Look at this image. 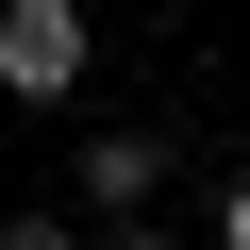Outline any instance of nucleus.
<instances>
[{
    "label": "nucleus",
    "instance_id": "obj_4",
    "mask_svg": "<svg viewBox=\"0 0 250 250\" xmlns=\"http://www.w3.org/2000/svg\"><path fill=\"white\" fill-rule=\"evenodd\" d=\"M100 250H184V233H167V217H100Z\"/></svg>",
    "mask_w": 250,
    "mask_h": 250
},
{
    "label": "nucleus",
    "instance_id": "obj_2",
    "mask_svg": "<svg viewBox=\"0 0 250 250\" xmlns=\"http://www.w3.org/2000/svg\"><path fill=\"white\" fill-rule=\"evenodd\" d=\"M67 200H83V217H150V200H167V134L100 117V134H83V167H67Z\"/></svg>",
    "mask_w": 250,
    "mask_h": 250
},
{
    "label": "nucleus",
    "instance_id": "obj_1",
    "mask_svg": "<svg viewBox=\"0 0 250 250\" xmlns=\"http://www.w3.org/2000/svg\"><path fill=\"white\" fill-rule=\"evenodd\" d=\"M100 34H83V0H0V100H83Z\"/></svg>",
    "mask_w": 250,
    "mask_h": 250
},
{
    "label": "nucleus",
    "instance_id": "obj_3",
    "mask_svg": "<svg viewBox=\"0 0 250 250\" xmlns=\"http://www.w3.org/2000/svg\"><path fill=\"white\" fill-rule=\"evenodd\" d=\"M0 250H83V233H67V217H0Z\"/></svg>",
    "mask_w": 250,
    "mask_h": 250
},
{
    "label": "nucleus",
    "instance_id": "obj_5",
    "mask_svg": "<svg viewBox=\"0 0 250 250\" xmlns=\"http://www.w3.org/2000/svg\"><path fill=\"white\" fill-rule=\"evenodd\" d=\"M217 250H250V167H233V184H217Z\"/></svg>",
    "mask_w": 250,
    "mask_h": 250
}]
</instances>
